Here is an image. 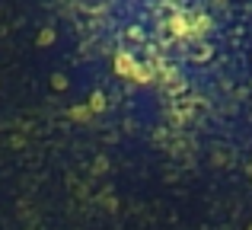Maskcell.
<instances>
[{
	"mask_svg": "<svg viewBox=\"0 0 252 230\" xmlns=\"http://www.w3.org/2000/svg\"><path fill=\"white\" fill-rule=\"evenodd\" d=\"M51 87H55V90H64V87H67V80H64V77H61V74H58V77H55V80H51Z\"/></svg>",
	"mask_w": 252,
	"mask_h": 230,
	"instance_id": "5b68a950",
	"label": "cell"
},
{
	"mask_svg": "<svg viewBox=\"0 0 252 230\" xmlns=\"http://www.w3.org/2000/svg\"><path fill=\"white\" fill-rule=\"evenodd\" d=\"M115 74H122V77H128V80H137V83H147L150 77V67H141V64L134 61V55L131 51H118L115 55Z\"/></svg>",
	"mask_w": 252,
	"mask_h": 230,
	"instance_id": "6da1fadb",
	"label": "cell"
},
{
	"mask_svg": "<svg viewBox=\"0 0 252 230\" xmlns=\"http://www.w3.org/2000/svg\"><path fill=\"white\" fill-rule=\"evenodd\" d=\"M51 42H55V32H51V29L38 32V45H51Z\"/></svg>",
	"mask_w": 252,
	"mask_h": 230,
	"instance_id": "7a4b0ae2",
	"label": "cell"
},
{
	"mask_svg": "<svg viewBox=\"0 0 252 230\" xmlns=\"http://www.w3.org/2000/svg\"><path fill=\"white\" fill-rule=\"evenodd\" d=\"M70 118H77V122H86V118H90V112H86V109H70Z\"/></svg>",
	"mask_w": 252,
	"mask_h": 230,
	"instance_id": "277c9868",
	"label": "cell"
},
{
	"mask_svg": "<svg viewBox=\"0 0 252 230\" xmlns=\"http://www.w3.org/2000/svg\"><path fill=\"white\" fill-rule=\"evenodd\" d=\"M102 106H105L102 93H93V99H90V109H96V112H99V109H102Z\"/></svg>",
	"mask_w": 252,
	"mask_h": 230,
	"instance_id": "3957f363",
	"label": "cell"
}]
</instances>
